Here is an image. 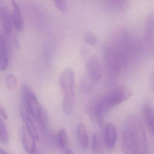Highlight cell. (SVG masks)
I'll return each instance as SVG.
<instances>
[{
    "instance_id": "ba28073f",
    "label": "cell",
    "mask_w": 154,
    "mask_h": 154,
    "mask_svg": "<svg viewBox=\"0 0 154 154\" xmlns=\"http://www.w3.org/2000/svg\"><path fill=\"white\" fill-rule=\"evenodd\" d=\"M0 20L5 32L11 34L12 29V15L3 4L0 2Z\"/></svg>"
},
{
    "instance_id": "7402d4cb",
    "label": "cell",
    "mask_w": 154,
    "mask_h": 154,
    "mask_svg": "<svg viewBox=\"0 0 154 154\" xmlns=\"http://www.w3.org/2000/svg\"><path fill=\"white\" fill-rule=\"evenodd\" d=\"M8 154L7 152H5L3 149L0 148V154Z\"/></svg>"
},
{
    "instance_id": "8fae6325",
    "label": "cell",
    "mask_w": 154,
    "mask_h": 154,
    "mask_svg": "<svg viewBox=\"0 0 154 154\" xmlns=\"http://www.w3.org/2000/svg\"><path fill=\"white\" fill-rule=\"evenodd\" d=\"M143 116L145 123L150 132L154 136V110L149 105L143 107Z\"/></svg>"
},
{
    "instance_id": "30bf717a",
    "label": "cell",
    "mask_w": 154,
    "mask_h": 154,
    "mask_svg": "<svg viewBox=\"0 0 154 154\" xmlns=\"http://www.w3.org/2000/svg\"><path fill=\"white\" fill-rule=\"evenodd\" d=\"M13 5L12 19L14 26L17 30L22 31L24 29V23L20 7L14 0H12Z\"/></svg>"
},
{
    "instance_id": "ffe728a7",
    "label": "cell",
    "mask_w": 154,
    "mask_h": 154,
    "mask_svg": "<svg viewBox=\"0 0 154 154\" xmlns=\"http://www.w3.org/2000/svg\"><path fill=\"white\" fill-rule=\"evenodd\" d=\"M151 82L152 88L154 92V72L152 74V76H151Z\"/></svg>"
},
{
    "instance_id": "44dd1931",
    "label": "cell",
    "mask_w": 154,
    "mask_h": 154,
    "mask_svg": "<svg viewBox=\"0 0 154 154\" xmlns=\"http://www.w3.org/2000/svg\"><path fill=\"white\" fill-rule=\"evenodd\" d=\"M66 153L69 154H73L74 153V152L72 150H70V149H67V150H66Z\"/></svg>"
},
{
    "instance_id": "3957f363",
    "label": "cell",
    "mask_w": 154,
    "mask_h": 154,
    "mask_svg": "<svg viewBox=\"0 0 154 154\" xmlns=\"http://www.w3.org/2000/svg\"><path fill=\"white\" fill-rule=\"evenodd\" d=\"M132 95L131 90L125 86H120L111 90L97 103L106 114L111 108L128 99Z\"/></svg>"
},
{
    "instance_id": "ac0fdd59",
    "label": "cell",
    "mask_w": 154,
    "mask_h": 154,
    "mask_svg": "<svg viewBox=\"0 0 154 154\" xmlns=\"http://www.w3.org/2000/svg\"><path fill=\"white\" fill-rule=\"evenodd\" d=\"M83 38L85 42L91 46L96 45L97 42V37L91 32L86 33Z\"/></svg>"
},
{
    "instance_id": "9a60e30c",
    "label": "cell",
    "mask_w": 154,
    "mask_h": 154,
    "mask_svg": "<svg viewBox=\"0 0 154 154\" xmlns=\"http://www.w3.org/2000/svg\"><path fill=\"white\" fill-rule=\"evenodd\" d=\"M92 150L94 153H101L102 146L101 141L98 134L95 133L92 136Z\"/></svg>"
},
{
    "instance_id": "6da1fadb",
    "label": "cell",
    "mask_w": 154,
    "mask_h": 154,
    "mask_svg": "<svg viewBox=\"0 0 154 154\" xmlns=\"http://www.w3.org/2000/svg\"><path fill=\"white\" fill-rule=\"evenodd\" d=\"M121 148L128 154H143L148 150L147 137L139 118L131 115L125 122L122 130Z\"/></svg>"
},
{
    "instance_id": "e0dca14e",
    "label": "cell",
    "mask_w": 154,
    "mask_h": 154,
    "mask_svg": "<svg viewBox=\"0 0 154 154\" xmlns=\"http://www.w3.org/2000/svg\"><path fill=\"white\" fill-rule=\"evenodd\" d=\"M5 81L7 89L10 91H13L15 90L17 86V79L14 74H9L6 77Z\"/></svg>"
},
{
    "instance_id": "d6986e66",
    "label": "cell",
    "mask_w": 154,
    "mask_h": 154,
    "mask_svg": "<svg viewBox=\"0 0 154 154\" xmlns=\"http://www.w3.org/2000/svg\"><path fill=\"white\" fill-rule=\"evenodd\" d=\"M0 114L5 119H6L7 118V115L6 111L1 103H0Z\"/></svg>"
},
{
    "instance_id": "5b68a950",
    "label": "cell",
    "mask_w": 154,
    "mask_h": 154,
    "mask_svg": "<svg viewBox=\"0 0 154 154\" xmlns=\"http://www.w3.org/2000/svg\"><path fill=\"white\" fill-rule=\"evenodd\" d=\"M86 70L88 78L92 82H97L102 77V67L99 61L95 57H92L88 61Z\"/></svg>"
},
{
    "instance_id": "277c9868",
    "label": "cell",
    "mask_w": 154,
    "mask_h": 154,
    "mask_svg": "<svg viewBox=\"0 0 154 154\" xmlns=\"http://www.w3.org/2000/svg\"><path fill=\"white\" fill-rule=\"evenodd\" d=\"M23 100L28 111L37 122L45 109L40 104L33 91L26 84L23 87Z\"/></svg>"
},
{
    "instance_id": "52a82bcc",
    "label": "cell",
    "mask_w": 154,
    "mask_h": 154,
    "mask_svg": "<svg viewBox=\"0 0 154 154\" xmlns=\"http://www.w3.org/2000/svg\"><path fill=\"white\" fill-rule=\"evenodd\" d=\"M20 137L23 145L27 152L34 153L36 151V138L32 134L26 126L22 127Z\"/></svg>"
},
{
    "instance_id": "4fadbf2b",
    "label": "cell",
    "mask_w": 154,
    "mask_h": 154,
    "mask_svg": "<svg viewBox=\"0 0 154 154\" xmlns=\"http://www.w3.org/2000/svg\"><path fill=\"white\" fill-rule=\"evenodd\" d=\"M9 63L8 51L5 38L3 35L0 36V69H6Z\"/></svg>"
},
{
    "instance_id": "8992f818",
    "label": "cell",
    "mask_w": 154,
    "mask_h": 154,
    "mask_svg": "<svg viewBox=\"0 0 154 154\" xmlns=\"http://www.w3.org/2000/svg\"><path fill=\"white\" fill-rule=\"evenodd\" d=\"M20 112L22 118L25 123L26 127L36 138V140H39L38 133L34 122L35 121L23 102H22L20 108Z\"/></svg>"
},
{
    "instance_id": "2e32d148",
    "label": "cell",
    "mask_w": 154,
    "mask_h": 154,
    "mask_svg": "<svg viewBox=\"0 0 154 154\" xmlns=\"http://www.w3.org/2000/svg\"><path fill=\"white\" fill-rule=\"evenodd\" d=\"M9 141L8 131L4 123L0 118V142L4 144H7Z\"/></svg>"
},
{
    "instance_id": "7a4b0ae2",
    "label": "cell",
    "mask_w": 154,
    "mask_h": 154,
    "mask_svg": "<svg viewBox=\"0 0 154 154\" xmlns=\"http://www.w3.org/2000/svg\"><path fill=\"white\" fill-rule=\"evenodd\" d=\"M60 85L64 95L63 107L64 112L70 115L75 103V74L70 68L66 69L60 77Z\"/></svg>"
},
{
    "instance_id": "5bb4252c",
    "label": "cell",
    "mask_w": 154,
    "mask_h": 154,
    "mask_svg": "<svg viewBox=\"0 0 154 154\" xmlns=\"http://www.w3.org/2000/svg\"><path fill=\"white\" fill-rule=\"evenodd\" d=\"M56 143L61 150H66L68 145V138L66 131L64 128H61L57 134L56 137Z\"/></svg>"
},
{
    "instance_id": "7c38bea8",
    "label": "cell",
    "mask_w": 154,
    "mask_h": 154,
    "mask_svg": "<svg viewBox=\"0 0 154 154\" xmlns=\"http://www.w3.org/2000/svg\"><path fill=\"white\" fill-rule=\"evenodd\" d=\"M77 136L80 146L83 149H87L88 146V137L87 128L83 123H80L78 125Z\"/></svg>"
},
{
    "instance_id": "9c48e42d",
    "label": "cell",
    "mask_w": 154,
    "mask_h": 154,
    "mask_svg": "<svg viewBox=\"0 0 154 154\" xmlns=\"http://www.w3.org/2000/svg\"><path fill=\"white\" fill-rule=\"evenodd\" d=\"M117 139V132L116 127L111 123L106 126L104 132V141L107 147L109 149L115 147Z\"/></svg>"
},
{
    "instance_id": "603a6c76",
    "label": "cell",
    "mask_w": 154,
    "mask_h": 154,
    "mask_svg": "<svg viewBox=\"0 0 154 154\" xmlns=\"http://www.w3.org/2000/svg\"><path fill=\"white\" fill-rule=\"evenodd\" d=\"M55 1V0H54V1Z\"/></svg>"
}]
</instances>
